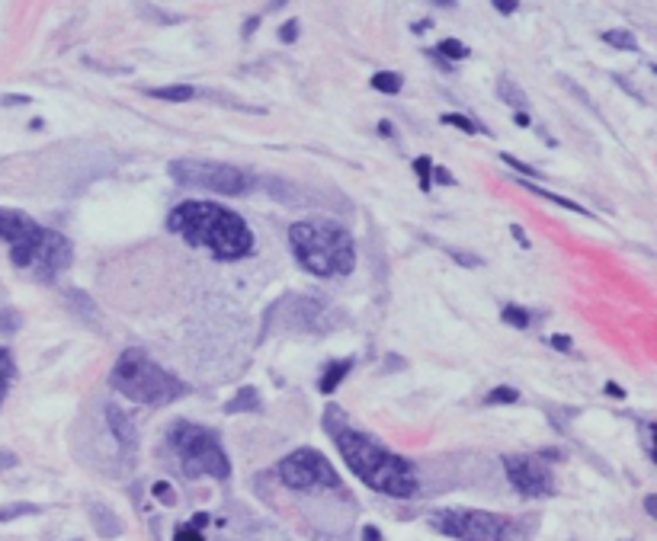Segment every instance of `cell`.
Instances as JSON below:
<instances>
[{"instance_id": "1", "label": "cell", "mask_w": 657, "mask_h": 541, "mask_svg": "<svg viewBox=\"0 0 657 541\" xmlns=\"http://www.w3.org/2000/svg\"><path fill=\"white\" fill-rule=\"evenodd\" d=\"M340 416L343 414L337 407H327L324 429L331 433L333 443H337L340 455H343L350 471L366 487L385 493V497H395V499L418 497L420 480H418V471H414V464L398 458L395 452H389L382 443H375L372 436L353 429L350 423L340 420Z\"/></svg>"}, {"instance_id": "2", "label": "cell", "mask_w": 657, "mask_h": 541, "mask_svg": "<svg viewBox=\"0 0 657 541\" xmlns=\"http://www.w3.org/2000/svg\"><path fill=\"white\" fill-rule=\"evenodd\" d=\"M167 228L190 247H205L215 260H240L254 250V231L238 211L221 209L215 202H180L170 211Z\"/></svg>"}, {"instance_id": "3", "label": "cell", "mask_w": 657, "mask_h": 541, "mask_svg": "<svg viewBox=\"0 0 657 541\" xmlns=\"http://www.w3.org/2000/svg\"><path fill=\"white\" fill-rule=\"evenodd\" d=\"M289 247L298 266L311 275H321V279L350 275L356 266V244L350 231L324 219L296 221L289 228Z\"/></svg>"}, {"instance_id": "4", "label": "cell", "mask_w": 657, "mask_h": 541, "mask_svg": "<svg viewBox=\"0 0 657 541\" xmlns=\"http://www.w3.org/2000/svg\"><path fill=\"white\" fill-rule=\"evenodd\" d=\"M109 385L116 387L119 394H126L128 401L135 404H170L183 397L186 385L177 378V375H170L167 368H161L155 359L148 356L145 350H126L119 359H116L113 372H109Z\"/></svg>"}, {"instance_id": "5", "label": "cell", "mask_w": 657, "mask_h": 541, "mask_svg": "<svg viewBox=\"0 0 657 541\" xmlns=\"http://www.w3.org/2000/svg\"><path fill=\"white\" fill-rule=\"evenodd\" d=\"M167 443H170V449L177 452L186 478L225 480L228 474H231V464H228L225 449H221L219 439H215L205 426H196V423H174L167 433Z\"/></svg>"}, {"instance_id": "6", "label": "cell", "mask_w": 657, "mask_h": 541, "mask_svg": "<svg viewBox=\"0 0 657 541\" xmlns=\"http://www.w3.org/2000/svg\"><path fill=\"white\" fill-rule=\"evenodd\" d=\"M430 528L439 535H449L455 541H516V526L507 516L484 513V509H433L427 516Z\"/></svg>"}, {"instance_id": "7", "label": "cell", "mask_w": 657, "mask_h": 541, "mask_svg": "<svg viewBox=\"0 0 657 541\" xmlns=\"http://www.w3.org/2000/svg\"><path fill=\"white\" fill-rule=\"evenodd\" d=\"M170 176L180 186H196V190L221 192V196H240L248 190L250 176L244 170L231 167V163H215V161H174L170 163Z\"/></svg>"}, {"instance_id": "8", "label": "cell", "mask_w": 657, "mask_h": 541, "mask_svg": "<svg viewBox=\"0 0 657 541\" xmlns=\"http://www.w3.org/2000/svg\"><path fill=\"white\" fill-rule=\"evenodd\" d=\"M279 480L289 490H337L340 478L321 452L314 449H296L279 462Z\"/></svg>"}, {"instance_id": "9", "label": "cell", "mask_w": 657, "mask_h": 541, "mask_svg": "<svg viewBox=\"0 0 657 541\" xmlns=\"http://www.w3.org/2000/svg\"><path fill=\"white\" fill-rule=\"evenodd\" d=\"M503 468H507L510 484L523 497H551L555 493V478L536 455H507Z\"/></svg>"}, {"instance_id": "10", "label": "cell", "mask_w": 657, "mask_h": 541, "mask_svg": "<svg viewBox=\"0 0 657 541\" xmlns=\"http://www.w3.org/2000/svg\"><path fill=\"white\" fill-rule=\"evenodd\" d=\"M71 260H74L71 240L64 238V234L42 228V234H39V244H36V254H33L29 269H36L39 279L52 282L58 273H64V269L71 266Z\"/></svg>"}, {"instance_id": "11", "label": "cell", "mask_w": 657, "mask_h": 541, "mask_svg": "<svg viewBox=\"0 0 657 541\" xmlns=\"http://www.w3.org/2000/svg\"><path fill=\"white\" fill-rule=\"evenodd\" d=\"M36 228V221L29 219L26 211H16V209H0V240H7L10 247L20 244L29 231Z\"/></svg>"}, {"instance_id": "12", "label": "cell", "mask_w": 657, "mask_h": 541, "mask_svg": "<svg viewBox=\"0 0 657 541\" xmlns=\"http://www.w3.org/2000/svg\"><path fill=\"white\" fill-rule=\"evenodd\" d=\"M107 423H109V433H113L126 449H132V445L138 443V429H135L132 416H128L119 404H107Z\"/></svg>"}, {"instance_id": "13", "label": "cell", "mask_w": 657, "mask_h": 541, "mask_svg": "<svg viewBox=\"0 0 657 541\" xmlns=\"http://www.w3.org/2000/svg\"><path fill=\"white\" fill-rule=\"evenodd\" d=\"M350 368H353V359H333V362H327L324 372H321V378H318V391L333 394L340 387V381L350 375Z\"/></svg>"}, {"instance_id": "14", "label": "cell", "mask_w": 657, "mask_h": 541, "mask_svg": "<svg viewBox=\"0 0 657 541\" xmlns=\"http://www.w3.org/2000/svg\"><path fill=\"white\" fill-rule=\"evenodd\" d=\"M263 404H260V391L257 387H240L238 394H234L231 401L225 404V414L234 416V414H260Z\"/></svg>"}, {"instance_id": "15", "label": "cell", "mask_w": 657, "mask_h": 541, "mask_svg": "<svg viewBox=\"0 0 657 541\" xmlns=\"http://www.w3.org/2000/svg\"><path fill=\"white\" fill-rule=\"evenodd\" d=\"M90 516H93V526H97V532L103 535V538H116V535L122 532V526H119V519L113 516V509L103 507V503H93Z\"/></svg>"}, {"instance_id": "16", "label": "cell", "mask_w": 657, "mask_h": 541, "mask_svg": "<svg viewBox=\"0 0 657 541\" xmlns=\"http://www.w3.org/2000/svg\"><path fill=\"white\" fill-rule=\"evenodd\" d=\"M497 97H501L507 106H513L516 113H526V109H530V97H526V93L520 90V87H516L513 80H507V78H503L501 84H497Z\"/></svg>"}, {"instance_id": "17", "label": "cell", "mask_w": 657, "mask_h": 541, "mask_svg": "<svg viewBox=\"0 0 657 541\" xmlns=\"http://www.w3.org/2000/svg\"><path fill=\"white\" fill-rule=\"evenodd\" d=\"M148 93H151V97H157V99H170V103H186V99L196 97V90H192V87H186V84L155 87V90H148Z\"/></svg>"}, {"instance_id": "18", "label": "cell", "mask_w": 657, "mask_h": 541, "mask_svg": "<svg viewBox=\"0 0 657 541\" xmlns=\"http://www.w3.org/2000/svg\"><path fill=\"white\" fill-rule=\"evenodd\" d=\"M501 321L510 323V327H516V331H526L532 317H530V311L520 308V304H503V308H501Z\"/></svg>"}, {"instance_id": "19", "label": "cell", "mask_w": 657, "mask_h": 541, "mask_svg": "<svg viewBox=\"0 0 657 541\" xmlns=\"http://www.w3.org/2000/svg\"><path fill=\"white\" fill-rule=\"evenodd\" d=\"M64 302L74 304V308L80 311V317H87V321H93V317H97V304H93L90 298L80 292V288H68V292H64Z\"/></svg>"}, {"instance_id": "20", "label": "cell", "mask_w": 657, "mask_h": 541, "mask_svg": "<svg viewBox=\"0 0 657 541\" xmlns=\"http://www.w3.org/2000/svg\"><path fill=\"white\" fill-rule=\"evenodd\" d=\"M14 375H16L14 356H10V350H0V404L7 397V387H10V381H14Z\"/></svg>"}, {"instance_id": "21", "label": "cell", "mask_w": 657, "mask_h": 541, "mask_svg": "<svg viewBox=\"0 0 657 541\" xmlns=\"http://www.w3.org/2000/svg\"><path fill=\"white\" fill-rule=\"evenodd\" d=\"M603 42L615 45V49H625V51L638 49V39L629 33V29H609V33H603Z\"/></svg>"}, {"instance_id": "22", "label": "cell", "mask_w": 657, "mask_h": 541, "mask_svg": "<svg viewBox=\"0 0 657 541\" xmlns=\"http://www.w3.org/2000/svg\"><path fill=\"white\" fill-rule=\"evenodd\" d=\"M433 51H436L439 58H453V61H462V58H468V45L459 42V39H443V42H439ZM453 61H449V64H453Z\"/></svg>"}, {"instance_id": "23", "label": "cell", "mask_w": 657, "mask_h": 541, "mask_svg": "<svg viewBox=\"0 0 657 541\" xmlns=\"http://www.w3.org/2000/svg\"><path fill=\"white\" fill-rule=\"evenodd\" d=\"M530 192H536V196H542V199H549V202H555V205H561V209H568V211H580V215H590V211L584 209V205H577V202H571V199H565V196H555V192H549V190H542V186H530V183H523Z\"/></svg>"}, {"instance_id": "24", "label": "cell", "mask_w": 657, "mask_h": 541, "mask_svg": "<svg viewBox=\"0 0 657 541\" xmlns=\"http://www.w3.org/2000/svg\"><path fill=\"white\" fill-rule=\"evenodd\" d=\"M401 74H391V70H379V74H375L372 78V87L379 93H401Z\"/></svg>"}, {"instance_id": "25", "label": "cell", "mask_w": 657, "mask_h": 541, "mask_svg": "<svg viewBox=\"0 0 657 541\" xmlns=\"http://www.w3.org/2000/svg\"><path fill=\"white\" fill-rule=\"evenodd\" d=\"M443 122H446V126L462 128V132H465V135H474V132L488 135V128L478 126V122H472V119H468V116H459V113H443Z\"/></svg>"}, {"instance_id": "26", "label": "cell", "mask_w": 657, "mask_h": 541, "mask_svg": "<svg viewBox=\"0 0 657 541\" xmlns=\"http://www.w3.org/2000/svg\"><path fill=\"white\" fill-rule=\"evenodd\" d=\"M39 507L36 503H10V507H0V522L20 519V516H36Z\"/></svg>"}, {"instance_id": "27", "label": "cell", "mask_w": 657, "mask_h": 541, "mask_svg": "<svg viewBox=\"0 0 657 541\" xmlns=\"http://www.w3.org/2000/svg\"><path fill=\"white\" fill-rule=\"evenodd\" d=\"M513 401H520V391H516V387H510V385L494 387V391L484 397V404H491V407H494V404H513Z\"/></svg>"}, {"instance_id": "28", "label": "cell", "mask_w": 657, "mask_h": 541, "mask_svg": "<svg viewBox=\"0 0 657 541\" xmlns=\"http://www.w3.org/2000/svg\"><path fill=\"white\" fill-rule=\"evenodd\" d=\"M414 170H418V176H420V190H430V176H433V161L430 157H418L414 161Z\"/></svg>"}, {"instance_id": "29", "label": "cell", "mask_w": 657, "mask_h": 541, "mask_svg": "<svg viewBox=\"0 0 657 541\" xmlns=\"http://www.w3.org/2000/svg\"><path fill=\"white\" fill-rule=\"evenodd\" d=\"M501 161L507 163V167H513V170H520V173H526L530 180H542V170L530 167V163H523V161H516L513 154H501Z\"/></svg>"}, {"instance_id": "30", "label": "cell", "mask_w": 657, "mask_h": 541, "mask_svg": "<svg viewBox=\"0 0 657 541\" xmlns=\"http://www.w3.org/2000/svg\"><path fill=\"white\" fill-rule=\"evenodd\" d=\"M155 497H157V503H164V507H174L177 503V490L167 484V480H157L155 484Z\"/></svg>"}, {"instance_id": "31", "label": "cell", "mask_w": 657, "mask_h": 541, "mask_svg": "<svg viewBox=\"0 0 657 541\" xmlns=\"http://www.w3.org/2000/svg\"><path fill=\"white\" fill-rule=\"evenodd\" d=\"M0 331L4 333L20 331V314H16V311H0Z\"/></svg>"}, {"instance_id": "32", "label": "cell", "mask_w": 657, "mask_h": 541, "mask_svg": "<svg viewBox=\"0 0 657 541\" xmlns=\"http://www.w3.org/2000/svg\"><path fill=\"white\" fill-rule=\"evenodd\" d=\"M446 254L453 257V260H459L462 266H468V269H474V266H481V260L478 257H472V254H465V250H453V247H449V250H446Z\"/></svg>"}, {"instance_id": "33", "label": "cell", "mask_w": 657, "mask_h": 541, "mask_svg": "<svg viewBox=\"0 0 657 541\" xmlns=\"http://www.w3.org/2000/svg\"><path fill=\"white\" fill-rule=\"evenodd\" d=\"M549 346H551V350H561V352H571L574 350L571 337H565V333H555V337H549Z\"/></svg>"}, {"instance_id": "34", "label": "cell", "mask_w": 657, "mask_h": 541, "mask_svg": "<svg viewBox=\"0 0 657 541\" xmlns=\"http://www.w3.org/2000/svg\"><path fill=\"white\" fill-rule=\"evenodd\" d=\"M296 35H298V20L283 23V29H279V39H283V42H296Z\"/></svg>"}, {"instance_id": "35", "label": "cell", "mask_w": 657, "mask_h": 541, "mask_svg": "<svg viewBox=\"0 0 657 541\" xmlns=\"http://www.w3.org/2000/svg\"><path fill=\"white\" fill-rule=\"evenodd\" d=\"M430 180H436L439 186H453V183H455L453 173H449V170H446V167H433V176H430Z\"/></svg>"}, {"instance_id": "36", "label": "cell", "mask_w": 657, "mask_h": 541, "mask_svg": "<svg viewBox=\"0 0 657 541\" xmlns=\"http://www.w3.org/2000/svg\"><path fill=\"white\" fill-rule=\"evenodd\" d=\"M174 541H202V535H199L192 526H180L177 528V538H174Z\"/></svg>"}, {"instance_id": "37", "label": "cell", "mask_w": 657, "mask_h": 541, "mask_svg": "<svg viewBox=\"0 0 657 541\" xmlns=\"http://www.w3.org/2000/svg\"><path fill=\"white\" fill-rule=\"evenodd\" d=\"M29 103H33V99L23 97V93H7V97H4V106H29Z\"/></svg>"}, {"instance_id": "38", "label": "cell", "mask_w": 657, "mask_h": 541, "mask_svg": "<svg viewBox=\"0 0 657 541\" xmlns=\"http://www.w3.org/2000/svg\"><path fill=\"white\" fill-rule=\"evenodd\" d=\"M7 468H16V455L0 449V471H7Z\"/></svg>"}, {"instance_id": "39", "label": "cell", "mask_w": 657, "mask_h": 541, "mask_svg": "<svg viewBox=\"0 0 657 541\" xmlns=\"http://www.w3.org/2000/svg\"><path fill=\"white\" fill-rule=\"evenodd\" d=\"M510 234H513L516 244H520V247H530V238H526V231L520 225H510Z\"/></svg>"}, {"instance_id": "40", "label": "cell", "mask_w": 657, "mask_h": 541, "mask_svg": "<svg viewBox=\"0 0 657 541\" xmlns=\"http://www.w3.org/2000/svg\"><path fill=\"white\" fill-rule=\"evenodd\" d=\"M603 391H606L609 397H615V401H622V397H625V391H622V387L615 385V381H606V387H603Z\"/></svg>"}, {"instance_id": "41", "label": "cell", "mask_w": 657, "mask_h": 541, "mask_svg": "<svg viewBox=\"0 0 657 541\" xmlns=\"http://www.w3.org/2000/svg\"><path fill=\"white\" fill-rule=\"evenodd\" d=\"M494 7L501 10V14H513L520 4H516V0H494Z\"/></svg>"}, {"instance_id": "42", "label": "cell", "mask_w": 657, "mask_h": 541, "mask_svg": "<svg viewBox=\"0 0 657 541\" xmlns=\"http://www.w3.org/2000/svg\"><path fill=\"white\" fill-rule=\"evenodd\" d=\"M362 541H382V532H379L375 526H366L362 528Z\"/></svg>"}, {"instance_id": "43", "label": "cell", "mask_w": 657, "mask_h": 541, "mask_svg": "<svg viewBox=\"0 0 657 541\" xmlns=\"http://www.w3.org/2000/svg\"><path fill=\"white\" fill-rule=\"evenodd\" d=\"M644 509H648V516H657V497H654V493L644 499Z\"/></svg>"}, {"instance_id": "44", "label": "cell", "mask_w": 657, "mask_h": 541, "mask_svg": "<svg viewBox=\"0 0 657 541\" xmlns=\"http://www.w3.org/2000/svg\"><path fill=\"white\" fill-rule=\"evenodd\" d=\"M379 132H382V138H391V122H379Z\"/></svg>"}, {"instance_id": "45", "label": "cell", "mask_w": 657, "mask_h": 541, "mask_svg": "<svg viewBox=\"0 0 657 541\" xmlns=\"http://www.w3.org/2000/svg\"><path fill=\"white\" fill-rule=\"evenodd\" d=\"M516 126H532L530 113H516Z\"/></svg>"}]
</instances>
